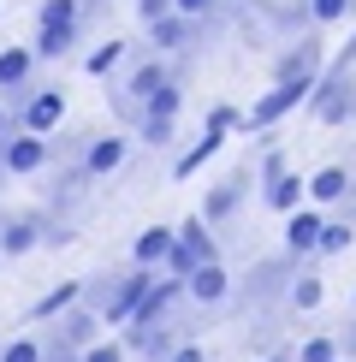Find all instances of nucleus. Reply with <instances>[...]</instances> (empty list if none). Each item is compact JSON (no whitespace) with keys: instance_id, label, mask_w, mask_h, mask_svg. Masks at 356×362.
<instances>
[{"instance_id":"nucleus-1","label":"nucleus","mask_w":356,"mask_h":362,"mask_svg":"<svg viewBox=\"0 0 356 362\" xmlns=\"http://www.w3.org/2000/svg\"><path fill=\"white\" fill-rule=\"evenodd\" d=\"M309 113L321 119V125H345L356 119V83H350V59H338V66H326L315 89H309Z\"/></svg>"},{"instance_id":"nucleus-2","label":"nucleus","mask_w":356,"mask_h":362,"mask_svg":"<svg viewBox=\"0 0 356 362\" xmlns=\"http://www.w3.org/2000/svg\"><path fill=\"white\" fill-rule=\"evenodd\" d=\"M309 89H315V83H273V89L256 101V107L244 113V131H267V125H279L291 107H303V101H309Z\"/></svg>"},{"instance_id":"nucleus-3","label":"nucleus","mask_w":356,"mask_h":362,"mask_svg":"<svg viewBox=\"0 0 356 362\" xmlns=\"http://www.w3.org/2000/svg\"><path fill=\"white\" fill-rule=\"evenodd\" d=\"M48 167V143L36 131H18V137H0V173H42Z\"/></svg>"},{"instance_id":"nucleus-4","label":"nucleus","mask_w":356,"mask_h":362,"mask_svg":"<svg viewBox=\"0 0 356 362\" xmlns=\"http://www.w3.org/2000/svg\"><path fill=\"white\" fill-rule=\"evenodd\" d=\"M125 155H131L125 137H89L83 143V160H78V178H107V173L125 167Z\"/></svg>"},{"instance_id":"nucleus-5","label":"nucleus","mask_w":356,"mask_h":362,"mask_svg":"<svg viewBox=\"0 0 356 362\" xmlns=\"http://www.w3.org/2000/svg\"><path fill=\"white\" fill-rule=\"evenodd\" d=\"M184 297H190L196 309H220V303L232 297V279H226V267H220V262H202L196 274L184 279Z\"/></svg>"},{"instance_id":"nucleus-6","label":"nucleus","mask_w":356,"mask_h":362,"mask_svg":"<svg viewBox=\"0 0 356 362\" xmlns=\"http://www.w3.org/2000/svg\"><path fill=\"white\" fill-rule=\"evenodd\" d=\"M321 208H291L285 214V255H321Z\"/></svg>"},{"instance_id":"nucleus-7","label":"nucleus","mask_w":356,"mask_h":362,"mask_svg":"<svg viewBox=\"0 0 356 362\" xmlns=\"http://www.w3.org/2000/svg\"><path fill=\"white\" fill-rule=\"evenodd\" d=\"M167 83H172V71L160 66V59H143V66L125 78V95H119V107H125L131 119H137V107H143L148 95H155V89H167Z\"/></svg>"},{"instance_id":"nucleus-8","label":"nucleus","mask_w":356,"mask_h":362,"mask_svg":"<svg viewBox=\"0 0 356 362\" xmlns=\"http://www.w3.org/2000/svg\"><path fill=\"white\" fill-rule=\"evenodd\" d=\"M36 244H48V226H42L36 214H18V220H0V255H30Z\"/></svg>"},{"instance_id":"nucleus-9","label":"nucleus","mask_w":356,"mask_h":362,"mask_svg":"<svg viewBox=\"0 0 356 362\" xmlns=\"http://www.w3.org/2000/svg\"><path fill=\"white\" fill-rule=\"evenodd\" d=\"M59 119H66V95H59V89H36V95L24 101L18 125H24V131H36V137H48Z\"/></svg>"},{"instance_id":"nucleus-10","label":"nucleus","mask_w":356,"mask_h":362,"mask_svg":"<svg viewBox=\"0 0 356 362\" xmlns=\"http://www.w3.org/2000/svg\"><path fill=\"white\" fill-rule=\"evenodd\" d=\"M95 327H101V315H95V309H89V303H71L66 315H59L54 344H66V351H89V344H95Z\"/></svg>"},{"instance_id":"nucleus-11","label":"nucleus","mask_w":356,"mask_h":362,"mask_svg":"<svg viewBox=\"0 0 356 362\" xmlns=\"http://www.w3.org/2000/svg\"><path fill=\"white\" fill-rule=\"evenodd\" d=\"M244 190H249V173H232V178H220V185L208 190V202H202V220H208V226L232 220V214H237V202H244Z\"/></svg>"},{"instance_id":"nucleus-12","label":"nucleus","mask_w":356,"mask_h":362,"mask_svg":"<svg viewBox=\"0 0 356 362\" xmlns=\"http://www.w3.org/2000/svg\"><path fill=\"white\" fill-rule=\"evenodd\" d=\"M315 78H321V42H297V48L279 59L273 83H315Z\"/></svg>"},{"instance_id":"nucleus-13","label":"nucleus","mask_w":356,"mask_h":362,"mask_svg":"<svg viewBox=\"0 0 356 362\" xmlns=\"http://www.w3.org/2000/svg\"><path fill=\"white\" fill-rule=\"evenodd\" d=\"M172 244H178V226H148V232H137V244H131V262H143V267H167Z\"/></svg>"},{"instance_id":"nucleus-14","label":"nucleus","mask_w":356,"mask_h":362,"mask_svg":"<svg viewBox=\"0 0 356 362\" xmlns=\"http://www.w3.org/2000/svg\"><path fill=\"white\" fill-rule=\"evenodd\" d=\"M303 196H309V178H297L291 167L279 173V178H267V185H261V202L273 208V214H291V208H303Z\"/></svg>"},{"instance_id":"nucleus-15","label":"nucleus","mask_w":356,"mask_h":362,"mask_svg":"<svg viewBox=\"0 0 356 362\" xmlns=\"http://www.w3.org/2000/svg\"><path fill=\"white\" fill-rule=\"evenodd\" d=\"M196 30H202V18L167 12V18H155V24H148V36H155V48H190V42H196Z\"/></svg>"},{"instance_id":"nucleus-16","label":"nucleus","mask_w":356,"mask_h":362,"mask_svg":"<svg viewBox=\"0 0 356 362\" xmlns=\"http://www.w3.org/2000/svg\"><path fill=\"white\" fill-rule=\"evenodd\" d=\"M71 303H83V279H66V285H54V291H42L36 303H30V321H54V315H66Z\"/></svg>"},{"instance_id":"nucleus-17","label":"nucleus","mask_w":356,"mask_h":362,"mask_svg":"<svg viewBox=\"0 0 356 362\" xmlns=\"http://www.w3.org/2000/svg\"><path fill=\"white\" fill-rule=\"evenodd\" d=\"M220 143H226V131H220V125H208V131H202V143H190L184 155L172 160V178H190V173H202V160H214V155H220Z\"/></svg>"},{"instance_id":"nucleus-18","label":"nucleus","mask_w":356,"mask_h":362,"mask_svg":"<svg viewBox=\"0 0 356 362\" xmlns=\"http://www.w3.org/2000/svg\"><path fill=\"white\" fill-rule=\"evenodd\" d=\"M36 48H0V89H30Z\"/></svg>"},{"instance_id":"nucleus-19","label":"nucleus","mask_w":356,"mask_h":362,"mask_svg":"<svg viewBox=\"0 0 356 362\" xmlns=\"http://www.w3.org/2000/svg\"><path fill=\"white\" fill-rule=\"evenodd\" d=\"M350 190H356V178L345 167H321L315 178H309V196H315V202H345Z\"/></svg>"},{"instance_id":"nucleus-20","label":"nucleus","mask_w":356,"mask_h":362,"mask_svg":"<svg viewBox=\"0 0 356 362\" xmlns=\"http://www.w3.org/2000/svg\"><path fill=\"white\" fill-rule=\"evenodd\" d=\"M78 42V24H36V59H59Z\"/></svg>"},{"instance_id":"nucleus-21","label":"nucleus","mask_w":356,"mask_h":362,"mask_svg":"<svg viewBox=\"0 0 356 362\" xmlns=\"http://www.w3.org/2000/svg\"><path fill=\"white\" fill-rule=\"evenodd\" d=\"M178 244L196 255V262H220V250H214V238H208V220L202 214H190L184 226H178Z\"/></svg>"},{"instance_id":"nucleus-22","label":"nucleus","mask_w":356,"mask_h":362,"mask_svg":"<svg viewBox=\"0 0 356 362\" xmlns=\"http://www.w3.org/2000/svg\"><path fill=\"white\" fill-rule=\"evenodd\" d=\"M119 59H125V42H113V36H107L95 54L83 59V71H89V78H107V71H119Z\"/></svg>"},{"instance_id":"nucleus-23","label":"nucleus","mask_w":356,"mask_h":362,"mask_svg":"<svg viewBox=\"0 0 356 362\" xmlns=\"http://www.w3.org/2000/svg\"><path fill=\"white\" fill-rule=\"evenodd\" d=\"M315 303H321V279L315 274H297L285 285V309H315Z\"/></svg>"},{"instance_id":"nucleus-24","label":"nucleus","mask_w":356,"mask_h":362,"mask_svg":"<svg viewBox=\"0 0 356 362\" xmlns=\"http://www.w3.org/2000/svg\"><path fill=\"white\" fill-rule=\"evenodd\" d=\"M350 244H356L350 220H326V226H321V255H345Z\"/></svg>"},{"instance_id":"nucleus-25","label":"nucleus","mask_w":356,"mask_h":362,"mask_svg":"<svg viewBox=\"0 0 356 362\" xmlns=\"http://www.w3.org/2000/svg\"><path fill=\"white\" fill-rule=\"evenodd\" d=\"M78 18H83L78 0H42V12H36V24H78Z\"/></svg>"},{"instance_id":"nucleus-26","label":"nucleus","mask_w":356,"mask_h":362,"mask_svg":"<svg viewBox=\"0 0 356 362\" xmlns=\"http://www.w3.org/2000/svg\"><path fill=\"white\" fill-rule=\"evenodd\" d=\"M356 12V0H309V18L315 24H345Z\"/></svg>"},{"instance_id":"nucleus-27","label":"nucleus","mask_w":356,"mask_h":362,"mask_svg":"<svg viewBox=\"0 0 356 362\" xmlns=\"http://www.w3.org/2000/svg\"><path fill=\"white\" fill-rule=\"evenodd\" d=\"M338 356H345V344L326 339V333H321V339H309L303 351H297V362H338Z\"/></svg>"},{"instance_id":"nucleus-28","label":"nucleus","mask_w":356,"mask_h":362,"mask_svg":"<svg viewBox=\"0 0 356 362\" xmlns=\"http://www.w3.org/2000/svg\"><path fill=\"white\" fill-rule=\"evenodd\" d=\"M0 362H48V351H42L36 339H12L6 351H0Z\"/></svg>"},{"instance_id":"nucleus-29","label":"nucleus","mask_w":356,"mask_h":362,"mask_svg":"<svg viewBox=\"0 0 356 362\" xmlns=\"http://www.w3.org/2000/svg\"><path fill=\"white\" fill-rule=\"evenodd\" d=\"M196 267H202L196 255H190L184 244H172V255H167V274H172V279H190V274H196Z\"/></svg>"},{"instance_id":"nucleus-30","label":"nucleus","mask_w":356,"mask_h":362,"mask_svg":"<svg viewBox=\"0 0 356 362\" xmlns=\"http://www.w3.org/2000/svg\"><path fill=\"white\" fill-rule=\"evenodd\" d=\"M83 362H125V344H113V339H95L89 351H78Z\"/></svg>"},{"instance_id":"nucleus-31","label":"nucleus","mask_w":356,"mask_h":362,"mask_svg":"<svg viewBox=\"0 0 356 362\" xmlns=\"http://www.w3.org/2000/svg\"><path fill=\"white\" fill-rule=\"evenodd\" d=\"M137 131H143L148 143H167L172 137V119H137Z\"/></svg>"},{"instance_id":"nucleus-32","label":"nucleus","mask_w":356,"mask_h":362,"mask_svg":"<svg viewBox=\"0 0 356 362\" xmlns=\"http://www.w3.org/2000/svg\"><path fill=\"white\" fill-rule=\"evenodd\" d=\"M167 12H178L172 0H137V18H143V24H155V18H167Z\"/></svg>"},{"instance_id":"nucleus-33","label":"nucleus","mask_w":356,"mask_h":362,"mask_svg":"<svg viewBox=\"0 0 356 362\" xmlns=\"http://www.w3.org/2000/svg\"><path fill=\"white\" fill-rule=\"evenodd\" d=\"M172 6L184 12V18H214V6H220V0H172Z\"/></svg>"},{"instance_id":"nucleus-34","label":"nucleus","mask_w":356,"mask_h":362,"mask_svg":"<svg viewBox=\"0 0 356 362\" xmlns=\"http://www.w3.org/2000/svg\"><path fill=\"white\" fill-rule=\"evenodd\" d=\"M167 362H208V351H202L196 339H178V351H172Z\"/></svg>"},{"instance_id":"nucleus-35","label":"nucleus","mask_w":356,"mask_h":362,"mask_svg":"<svg viewBox=\"0 0 356 362\" xmlns=\"http://www.w3.org/2000/svg\"><path fill=\"white\" fill-rule=\"evenodd\" d=\"M279 173H285V155H279V148H273V155L261 160V185H267V178H279Z\"/></svg>"},{"instance_id":"nucleus-36","label":"nucleus","mask_w":356,"mask_h":362,"mask_svg":"<svg viewBox=\"0 0 356 362\" xmlns=\"http://www.w3.org/2000/svg\"><path fill=\"white\" fill-rule=\"evenodd\" d=\"M48 362H83L78 351H66V344H54V351H48Z\"/></svg>"},{"instance_id":"nucleus-37","label":"nucleus","mask_w":356,"mask_h":362,"mask_svg":"<svg viewBox=\"0 0 356 362\" xmlns=\"http://www.w3.org/2000/svg\"><path fill=\"white\" fill-rule=\"evenodd\" d=\"M338 344H345V356H356V321L345 327V339H338Z\"/></svg>"},{"instance_id":"nucleus-38","label":"nucleus","mask_w":356,"mask_h":362,"mask_svg":"<svg viewBox=\"0 0 356 362\" xmlns=\"http://www.w3.org/2000/svg\"><path fill=\"white\" fill-rule=\"evenodd\" d=\"M267 362H297V351H273V356H267Z\"/></svg>"},{"instance_id":"nucleus-39","label":"nucleus","mask_w":356,"mask_h":362,"mask_svg":"<svg viewBox=\"0 0 356 362\" xmlns=\"http://www.w3.org/2000/svg\"><path fill=\"white\" fill-rule=\"evenodd\" d=\"M6 131H12V119H6V107H0V137H6Z\"/></svg>"},{"instance_id":"nucleus-40","label":"nucleus","mask_w":356,"mask_h":362,"mask_svg":"<svg viewBox=\"0 0 356 362\" xmlns=\"http://www.w3.org/2000/svg\"><path fill=\"white\" fill-rule=\"evenodd\" d=\"M338 362H356V356H338Z\"/></svg>"}]
</instances>
